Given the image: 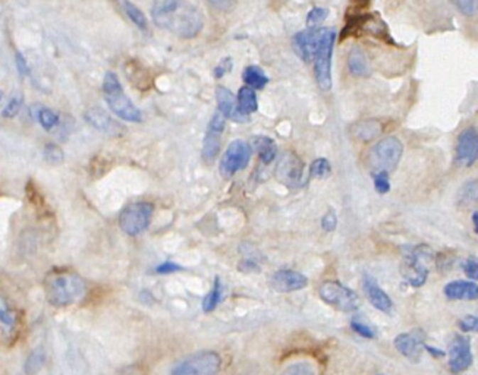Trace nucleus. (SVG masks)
<instances>
[{
	"mask_svg": "<svg viewBox=\"0 0 478 375\" xmlns=\"http://www.w3.org/2000/svg\"><path fill=\"white\" fill-rule=\"evenodd\" d=\"M472 226H474L475 233L478 234V210L474 211V214H472Z\"/></svg>",
	"mask_w": 478,
	"mask_h": 375,
	"instance_id": "48",
	"label": "nucleus"
},
{
	"mask_svg": "<svg viewBox=\"0 0 478 375\" xmlns=\"http://www.w3.org/2000/svg\"><path fill=\"white\" fill-rule=\"evenodd\" d=\"M351 327H352V330H354L358 336H361V337H364V339H374V337H376L374 328H371L369 324L362 322V321H359V320H357V318H354V320L351 321Z\"/></svg>",
	"mask_w": 478,
	"mask_h": 375,
	"instance_id": "36",
	"label": "nucleus"
},
{
	"mask_svg": "<svg viewBox=\"0 0 478 375\" xmlns=\"http://www.w3.org/2000/svg\"><path fill=\"white\" fill-rule=\"evenodd\" d=\"M216 100L219 104V113H222L224 116V119H232L235 122H248L249 117L242 114L238 109V103L234 97V94L224 88V87H217L216 88Z\"/></svg>",
	"mask_w": 478,
	"mask_h": 375,
	"instance_id": "19",
	"label": "nucleus"
},
{
	"mask_svg": "<svg viewBox=\"0 0 478 375\" xmlns=\"http://www.w3.org/2000/svg\"><path fill=\"white\" fill-rule=\"evenodd\" d=\"M234 67V62L231 58H224L216 67H214V78H222L223 75H226L227 72H231Z\"/></svg>",
	"mask_w": 478,
	"mask_h": 375,
	"instance_id": "42",
	"label": "nucleus"
},
{
	"mask_svg": "<svg viewBox=\"0 0 478 375\" xmlns=\"http://www.w3.org/2000/svg\"><path fill=\"white\" fill-rule=\"evenodd\" d=\"M253 147L256 148V151L259 153L260 158L268 164L276 157V144L275 141L268 136H256L253 139Z\"/></svg>",
	"mask_w": 478,
	"mask_h": 375,
	"instance_id": "25",
	"label": "nucleus"
},
{
	"mask_svg": "<svg viewBox=\"0 0 478 375\" xmlns=\"http://www.w3.org/2000/svg\"><path fill=\"white\" fill-rule=\"evenodd\" d=\"M395 347L401 355H403L406 359L418 362L421 358V349L424 347L423 340L414 335V333H401L393 340Z\"/></svg>",
	"mask_w": 478,
	"mask_h": 375,
	"instance_id": "20",
	"label": "nucleus"
},
{
	"mask_svg": "<svg viewBox=\"0 0 478 375\" xmlns=\"http://www.w3.org/2000/svg\"><path fill=\"white\" fill-rule=\"evenodd\" d=\"M374 188L379 194H388L391 191V179L389 173L386 172H373Z\"/></svg>",
	"mask_w": 478,
	"mask_h": 375,
	"instance_id": "34",
	"label": "nucleus"
},
{
	"mask_svg": "<svg viewBox=\"0 0 478 375\" xmlns=\"http://www.w3.org/2000/svg\"><path fill=\"white\" fill-rule=\"evenodd\" d=\"M376 375H384V374H376Z\"/></svg>",
	"mask_w": 478,
	"mask_h": 375,
	"instance_id": "50",
	"label": "nucleus"
},
{
	"mask_svg": "<svg viewBox=\"0 0 478 375\" xmlns=\"http://www.w3.org/2000/svg\"><path fill=\"white\" fill-rule=\"evenodd\" d=\"M238 109L242 114L248 116L254 113L259 109V103H257V96L253 88L249 87H242L238 92Z\"/></svg>",
	"mask_w": 478,
	"mask_h": 375,
	"instance_id": "26",
	"label": "nucleus"
},
{
	"mask_svg": "<svg viewBox=\"0 0 478 375\" xmlns=\"http://www.w3.org/2000/svg\"><path fill=\"white\" fill-rule=\"evenodd\" d=\"M362 286H364V292H366L370 303L373 305L376 310H379L384 314L392 312L393 302H392L391 296L377 285V281L373 277H370V276L364 277Z\"/></svg>",
	"mask_w": 478,
	"mask_h": 375,
	"instance_id": "18",
	"label": "nucleus"
},
{
	"mask_svg": "<svg viewBox=\"0 0 478 375\" xmlns=\"http://www.w3.org/2000/svg\"><path fill=\"white\" fill-rule=\"evenodd\" d=\"M455 6L465 16H472L478 12V2L475 0H461V2H455Z\"/></svg>",
	"mask_w": 478,
	"mask_h": 375,
	"instance_id": "40",
	"label": "nucleus"
},
{
	"mask_svg": "<svg viewBox=\"0 0 478 375\" xmlns=\"http://www.w3.org/2000/svg\"><path fill=\"white\" fill-rule=\"evenodd\" d=\"M103 92L107 106L118 117H121V119L128 122L143 121L141 110L131 102L129 97H126L116 74L113 72L106 74L103 81Z\"/></svg>",
	"mask_w": 478,
	"mask_h": 375,
	"instance_id": "4",
	"label": "nucleus"
},
{
	"mask_svg": "<svg viewBox=\"0 0 478 375\" xmlns=\"http://www.w3.org/2000/svg\"><path fill=\"white\" fill-rule=\"evenodd\" d=\"M43 362H44V355L41 354L40 350H37V352H34V354H31V357L27 361V365L33 364V366L30 368V371H36V369H38L41 366Z\"/></svg>",
	"mask_w": 478,
	"mask_h": 375,
	"instance_id": "46",
	"label": "nucleus"
},
{
	"mask_svg": "<svg viewBox=\"0 0 478 375\" xmlns=\"http://www.w3.org/2000/svg\"><path fill=\"white\" fill-rule=\"evenodd\" d=\"M224 116L222 113H216L209 124L206 136L202 143V158L207 163H213L219 150H220V138L224 129Z\"/></svg>",
	"mask_w": 478,
	"mask_h": 375,
	"instance_id": "14",
	"label": "nucleus"
},
{
	"mask_svg": "<svg viewBox=\"0 0 478 375\" xmlns=\"http://www.w3.org/2000/svg\"><path fill=\"white\" fill-rule=\"evenodd\" d=\"M403 154V144L396 136H388L371 148L370 151V164L374 172L391 173L396 169Z\"/></svg>",
	"mask_w": 478,
	"mask_h": 375,
	"instance_id": "6",
	"label": "nucleus"
},
{
	"mask_svg": "<svg viewBox=\"0 0 478 375\" xmlns=\"http://www.w3.org/2000/svg\"><path fill=\"white\" fill-rule=\"evenodd\" d=\"M329 15V9L326 8H313L308 15H307V23H308V27L313 28L315 27L317 23H320L323 22Z\"/></svg>",
	"mask_w": 478,
	"mask_h": 375,
	"instance_id": "37",
	"label": "nucleus"
},
{
	"mask_svg": "<svg viewBox=\"0 0 478 375\" xmlns=\"http://www.w3.org/2000/svg\"><path fill=\"white\" fill-rule=\"evenodd\" d=\"M44 158L50 164H60L65 158L63 150L56 144H48L44 148Z\"/></svg>",
	"mask_w": 478,
	"mask_h": 375,
	"instance_id": "35",
	"label": "nucleus"
},
{
	"mask_svg": "<svg viewBox=\"0 0 478 375\" xmlns=\"http://www.w3.org/2000/svg\"><path fill=\"white\" fill-rule=\"evenodd\" d=\"M85 121L91 126L96 128L97 131H102V132H106V134H112V135L118 134L122 129L103 109H99V107L88 109L85 112Z\"/></svg>",
	"mask_w": 478,
	"mask_h": 375,
	"instance_id": "22",
	"label": "nucleus"
},
{
	"mask_svg": "<svg viewBox=\"0 0 478 375\" xmlns=\"http://www.w3.org/2000/svg\"><path fill=\"white\" fill-rule=\"evenodd\" d=\"M332 173L330 163L326 158H317L313 161L310 168V175L315 179H325Z\"/></svg>",
	"mask_w": 478,
	"mask_h": 375,
	"instance_id": "33",
	"label": "nucleus"
},
{
	"mask_svg": "<svg viewBox=\"0 0 478 375\" xmlns=\"http://www.w3.org/2000/svg\"><path fill=\"white\" fill-rule=\"evenodd\" d=\"M323 36V28L315 30V28H308L305 31L298 33L293 37V49L297 52V55L304 59L305 62L314 59L315 52L320 45Z\"/></svg>",
	"mask_w": 478,
	"mask_h": 375,
	"instance_id": "15",
	"label": "nucleus"
},
{
	"mask_svg": "<svg viewBox=\"0 0 478 375\" xmlns=\"http://www.w3.org/2000/svg\"><path fill=\"white\" fill-rule=\"evenodd\" d=\"M457 204L461 208H468L478 204V179L467 180L457 194Z\"/></svg>",
	"mask_w": 478,
	"mask_h": 375,
	"instance_id": "24",
	"label": "nucleus"
},
{
	"mask_svg": "<svg viewBox=\"0 0 478 375\" xmlns=\"http://www.w3.org/2000/svg\"><path fill=\"white\" fill-rule=\"evenodd\" d=\"M19 327V314L6 296L0 293V335L11 340L16 336Z\"/></svg>",
	"mask_w": 478,
	"mask_h": 375,
	"instance_id": "17",
	"label": "nucleus"
},
{
	"mask_svg": "<svg viewBox=\"0 0 478 375\" xmlns=\"http://www.w3.org/2000/svg\"><path fill=\"white\" fill-rule=\"evenodd\" d=\"M122 8H124L125 13L128 15V18L135 23L136 27H138L140 30H147L146 15L141 12V9L138 6H135L131 2H122Z\"/></svg>",
	"mask_w": 478,
	"mask_h": 375,
	"instance_id": "31",
	"label": "nucleus"
},
{
	"mask_svg": "<svg viewBox=\"0 0 478 375\" xmlns=\"http://www.w3.org/2000/svg\"><path fill=\"white\" fill-rule=\"evenodd\" d=\"M435 261V254L428 245L406 248L401 267L402 277L413 288H421L430 274V266Z\"/></svg>",
	"mask_w": 478,
	"mask_h": 375,
	"instance_id": "3",
	"label": "nucleus"
},
{
	"mask_svg": "<svg viewBox=\"0 0 478 375\" xmlns=\"http://www.w3.org/2000/svg\"><path fill=\"white\" fill-rule=\"evenodd\" d=\"M318 293H320L322 300L342 312H352L359 308L358 295L339 281H325L318 289Z\"/></svg>",
	"mask_w": 478,
	"mask_h": 375,
	"instance_id": "9",
	"label": "nucleus"
},
{
	"mask_svg": "<svg viewBox=\"0 0 478 375\" xmlns=\"http://www.w3.org/2000/svg\"><path fill=\"white\" fill-rule=\"evenodd\" d=\"M276 175L283 185L289 188H300L304 178V163L298 156L288 151L279 160Z\"/></svg>",
	"mask_w": 478,
	"mask_h": 375,
	"instance_id": "11",
	"label": "nucleus"
},
{
	"mask_svg": "<svg viewBox=\"0 0 478 375\" xmlns=\"http://www.w3.org/2000/svg\"><path fill=\"white\" fill-rule=\"evenodd\" d=\"M460 328L464 333L478 332V317L475 315H467L460 321Z\"/></svg>",
	"mask_w": 478,
	"mask_h": 375,
	"instance_id": "41",
	"label": "nucleus"
},
{
	"mask_svg": "<svg viewBox=\"0 0 478 375\" xmlns=\"http://www.w3.org/2000/svg\"><path fill=\"white\" fill-rule=\"evenodd\" d=\"M22 103H24V99L19 97V96H13V97L11 99V102L8 103V106H6V107L4 109V112H2L4 117H6V119H11V117H15V116L19 113Z\"/></svg>",
	"mask_w": 478,
	"mask_h": 375,
	"instance_id": "38",
	"label": "nucleus"
},
{
	"mask_svg": "<svg viewBox=\"0 0 478 375\" xmlns=\"http://www.w3.org/2000/svg\"><path fill=\"white\" fill-rule=\"evenodd\" d=\"M151 16L157 27L182 38L195 37L204 26V16L194 4L178 2V0L156 2L151 9Z\"/></svg>",
	"mask_w": 478,
	"mask_h": 375,
	"instance_id": "1",
	"label": "nucleus"
},
{
	"mask_svg": "<svg viewBox=\"0 0 478 375\" xmlns=\"http://www.w3.org/2000/svg\"><path fill=\"white\" fill-rule=\"evenodd\" d=\"M153 211V204L146 201L126 205L119 216V226L122 232L129 234V237H136V234L143 233L151 222Z\"/></svg>",
	"mask_w": 478,
	"mask_h": 375,
	"instance_id": "8",
	"label": "nucleus"
},
{
	"mask_svg": "<svg viewBox=\"0 0 478 375\" xmlns=\"http://www.w3.org/2000/svg\"><path fill=\"white\" fill-rule=\"evenodd\" d=\"M241 271H259V266L254 263L253 258H246L239 264Z\"/></svg>",
	"mask_w": 478,
	"mask_h": 375,
	"instance_id": "47",
	"label": "nucleus"
},
{
	"mask_svg": "<svg viewBox=\"0 0 478 375\" xmlns=\"http://www.w3.org/2000/svg\"><path fill=\"white\" fill-rule=\"evenodd\" d=\"M242 78H244V82H246V87L256 88V89H263L268 82V78L264 74V70L259 66H248L244 70Z\"/></svg>",
	"mask_w": 478,
	"mask_h": 375,
	"instance_id": "27",
	"label": "nucleus"
},
{
	"mask_svg": "<svg viewBox=\"0 0 478 375\" xmlns=\"http://www.w3.org/2000/svg\"><path fill=\"white\" fill-rule=\"evenodd\" d=\"M87 293L85 281L71 271H53L45 278V298L53 307H70Z\"/></svg>",
	"mask_w": 478,
	"mask_h": 375,
	"instance_id": "2",
	"label": "nucleus"
},
{
	"mask_svg": "<svg viewBox=\"0 0 478 375\" xmlns=\"http://www.w3.org/2000/svg\"><path fill=\"white\" fill-rule=\"evenodd\" d=\"M336 33L332 28H323L322 41L314 56V74L318 87L323 91L332 88V55Z\"/></svg>",
	"mask_w": 478,
	"mask_h": 375,
	"instance_id": "7",
	"label": "nucleus"
},
{
	"mask_svg": "<svg viewBox=\"0 0 478 375\" xmlns=\"http://www.w3.org/2000/svg\"><path fill=\"white\" fill-rule=\"evenodd\" d=\"M223 361L216 350H198L179 361L168 375H219Z\"/></svg>",
	"mask_w": 478,
	"mask_h": 375,
	"instance_id": "5",
	"label": "nucleus"
},
{
	"mask_svg": "<svg viewBox=\"0 0 478 375\" xmlns=\"http://www.w3.org/2000/svg\"><path fill=\"white\" fill-rule=\"evenodd\" d=\"M178 271H182V267L172 263V261H165L163 264H161L156 268V273H158V274H172V273H178Z\"/></svg>",
	"mask_w": 478,
	"mask_h": 375,
	"instance_id": "44",
	"label": "nucleus"
},
{
	"mask_svg": "<svg viewBox=\"0 0 478 375\" xmlns=\"http://www.w3.org/2000/svg\"><path fill=\"white\" fill-rule=\"evenodd\" d=\"M308 285V280L304 274L292 270H281L270 277V286L282 293L297 292Z\"/></svg>",
	"mask_w": 478,
	"mask_h": 375,
	"instance_id": "16",
	"label": "nucleus"
},
{
	"mask_svg": "<svg viewBox=\"0 0 478 375\" xmlns=\"http://www.w3.org/2000/svg\"><path fill=\"white\" fill-rule=\"evenodd\" d=\"M36 117L45 131H52L59 125V114L49 107H38L36 112Z\"/></svg>",
	"mask_w": 478,
	"mask_h": 375,
	"instance_id": "30",
	"label": "nucleus"
},
{
	"mask_svg": "<svg viewBox=\"0 0 478 375\" xmlns=\"http://www.w3.org/2000/svg\"><path fill=\"white\" fill-rule=\"evenodd\" d=\"M478 160V129H464L457 141V161L461 166L469 168Z\"/></svg>",
	"mask_w": 478,
	"mask_h": 375,
	"instance_id": "13",
	"label": "nucleus"
},
{
	"mask_svg": "<svg viewBox=\"0 0 478 375\" xmlns=\"http://www.w3.org/2000/svg\"><path fill=\"white\" fill-rule=\"evenodd\" d=\"M472 364L471 342L465 336H455L449 344V366L453 372H464Z\"/></svg>",
	"mask_w": 478,
	"mask_h": 375,
	"instance_id": "12",
	"label": "nucleus"
},
{
	"mask_svg": "<svg viewBox=\"0 0 478 375\" xmlns=\"http://www.w3.org/2000/svg\"><path fill=\"white\" fill-rule=\"evenodd\" d=\"M443 293L450 300L478 299V285L468 280H453L443 288Z\"/></svg>",
	"mask_w": 478,
	"mask_h": 375,
	"instance_id": "21",
	"label": "nucleus"
},
{
	"mask_svg": "<svg viewBox=\"0 0 478 375\" xmlns=\"http://www.w3.org/2000/svg\"><path fill=\"white\" fill-rule=\"evenodd\" d=\"M2 99H4V92H2V89H0V103H2Z\"/></svg>",
	"mask_w": 478,
	"mask_h": 375,
	"instance_id": "49",
	"label": "nucleus"
},
{
	"mask_svg": "<svg viewBox=\"0 0 478 375\" xmlns=\"http://www.w3.org/2000/svg\"><path fill=\"white\" fill-rule=\"evenodd\" d=\"M348 67L349 72L354 77H369L370 75V65L369 59L361 49L354 47L348 56Z\"/></svg>",
	"mask_w": 478,
	"mask_h": 375,
	"instance_id": "23",
	"label": "nucleus"
},
{
	"mask_svg": "<svg viewBox=\"0 0 478 375\" xmlns=\"http://www.w3.org/2000/svg\"><path fill=\"white\" fill-rule=\"evenodd\" d=\"M462 270L467 277L478 281V260L475 256H469L462 263Z\"/></svg>",
	"mask_w": 478,
	"mask_h": 375,
	"instance_id": "39",
	"label": "nucleus"
},
{
	"mask_svg": "<svg viewBox=\"0 0 478 375\" xmlns=\"http://www.w3.org/2000/svg\"><path fill=\"white\" fill-rule=\"evenodd\" d=\"M15 58H16L15 60H16V67H18V70H19V74H21L22 77L28 75V74H30V66H28L26 58L22 56L21 53H16Z\"/></svg>",
	"mask_w": 478,
	"mask_h": 375,
	"instance_id": "45",
	"label": "nucleus"
},
{
	"mask_svg": "<svg viewBox=\"0 0 478 375\" xmlns=\"http://www.w3.org/2000/svg\"><path fill=\"white\" fill-rule=\"evenodd\" d=\"M281 375H317V374H315V368L313 366V364L307 361H300V362H293L288 365L281 372Z\"/></svg>",
	"mask_w": 478,
	"mask_h": 375,
	"instance_id": "32",
	"label": "nucleus"
},
{
	"mask_svg": "<svg viewBox=\"0 0 478 375\" xmlns=\"http://www.w3.org/2000/svg\"><path fill=\"white\" fill-rule=\"evenodd\" d=\"M336 226H337V216L333 210H329L325 214V217L322 219V227L325 229V232L330 233L336 229Z\"/></svg>",
	"mask_w": 478,
	"mask_h": 375,
	"instance_id": "43",
	"label": "nucleus"
},
{
	"mask_svg": "<svg viewBox=\"0 0 478 375\" xmlns=\"http://www.w3.org/2000/svg\"><path fill=\"white\" fill-rule=\"evenodd\" d=\"M222 295H223V289H222L220 278L216 277L213 289L209 292V295L206 298L202 299V311L204 312H213L222 300Z\"/></svg>",
	"mask_w": 478,
	"mask_h": 375,
	"instance_id": "29",
	"label": "nucleus"
},
{
	"mask_svg": "<svg viewBox=\"0 0 478 375\" xmlns=\"http://www.w3.org/2000/svg\"><path fill=\"white\" fill-rule=\"evenodd\" d=\"M251 147L242 139H237L227 147L220 160V173L224 178H231L237 172L245 169L251 158Z\"/></svg>",
	"mask_w": 478,
	"mask_h": 375,
	"instance_id": "10",
	"label": "nucleus"
},
{
	"mask_svg": "<svg viewBox=\"0 0 478 375\" xmlns=\"http://www.w3.org/2000/svg\"><path fill=\"white\" fill-rule=\"evenodd\" d=\"M354 132L357 138L362 141H370L381 132V125L377 121H364L355 125Z\"/></svg>",
	"mask_w": 478,
	"mask_h": 375,
	"instance_id": "28",
	"label": "nucleus"
}]
</instances>
